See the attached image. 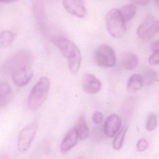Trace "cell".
Listing matches in <instances>:
<instances>
[{
    "mask_svg": "<svg viewBox=\"0 0 159 159\" xmlns=\"http://www.w3.org/2000/svg\"><path fill=\"white\" fill-rule=\"evenodd\" d=\"M148 144L147 140L142 139L138 141L137 144V148L139 152H143L147 149Z\"/></svg>",
    "mask_w": 159,
    "mask_h": 159,
    "instance_id": "obj_25",
    "label": "cell"
},
{
    "mask_svg": "<svg viewBox=\"0 0 159 159\" xmlns=\"http://www.w3.org/2000/svg\"><path fill=\"white\" fill-rule=\"evenodd\" d=\"M143 85L142 75L135 74L131 76L128 80L127 88L129 92H136L142 88Z\"/></svg>",
    "mask_w": 159,
    "mask_h": 159,
    "instance_id": "obj_15",
    "label": "cell"
},
{
    "mask_svg": "<svg viewBox=\"0 0 159 159\" xmlns=\"http://www.w3.org/2000/svg\"><path fill=\"white\" fill-rule=\"evenodd\" d=\"M33 71L30 66H23L11 72L14 83L18 87H23L29 84L33 76Z\"/></svg>",
    "mask_w": 159,
    "mask_h": 159,
    "instance_id": "obj_6",
    "label": "cell"
},
{
    "mask_svg": "<svg viewBox=\"0 0 159 159\" xmlns=\"http://www.w3.org/2000/svg\"><path fill=\"white\" fill-rule=\"evenodd\" d=\"M78 135L76 128H71L67 132L62 140L61 145V150L63 153H67L73 148L78 142Z\"/></svg>",
    "mask_w": 159,
    "mask_h": 159,
    "instance_id": "obj_11",
    "label": "cell"
},
{
    "mask_svg": "<svg viewBox=\"0 0 159 159\" xmlns=\"http://www.w3.org/2000/svg\"><path fill=\"white\" fill-rule=\"evenodd\" d=\"M149 63L151 65L159 64V51L153 52V54L149 58Z\"/></svg>",
    "mask_w": 159,
    "mask_h": 159,
    "instance_id": "obj_26",
    "label": "cell"
},
{
    "mask_svg": "<svg viewBox=\"0 0 159 159\" xmlns=\"http://www.w3.org/2000/svg\"><path fill=\"white\" fill-rule=\"evenodd\" d=\"M50 82L48 77H41L33 87L28 99V105L32 111H36L42 106L48 96Z\"/></svg>",
    "mask_w": 159,
    "mask_h": 159,
    "instance_id": "obj_1",
    "label": "cell"
},
{
    "mask_svg": "<svg viewBox=\"0 0 159 159\" xmlns=\"http://www.w3.org/2000/svg\"><path fill=\"white\" fill-rule=\"evenodd\" d=\"M157 124V117L155 114H150L148 117L146 128L148 131L154 130Z\"/></svg>",
    "mask_w": 159,
    "mask_h": 159,
    "instance_id": "obj_22",
    "label": "cell"
},
{
    "mask_svg": "<svg viewBox=\"0 0 159 159\" xmlns=\"http://www.w3.org/2000/svg\"><path fill=\"white\" fill-rule=\"evenodd\" d=\"M131 1L134 4L144 6L149 3L150 0H131Z\"/></svg>",
    "mask_w": 159,
    "mask_h": 159,
    "instance_id": "obj_28",
    "label": "cell"
},
{
    "mask_svg": "<svg viewBox=\"0 0 159 159\" xmlns=\"http://www.w3.org/2000/svg\"><path fill=\"white\" fill-rule=\"evenodd\" d=\"M65 10L71 15L78 18H83L87 14L84 0H62Z\"/></svg>",
    "mask_w": 159,
    "mask_h": 159,
    "instance_id": "obj_7",
    "label": "cell"
},
{
    "mask_svg": "<svg viewBox=\"0 0 159 159\" xmlns=\"http://www.w3.org/2000/svg\"><path fill=\"white\" fill-rule=\"evenodd\" d=\"M17 0H0V2H2L10 3L16 1Z\"/></svg>",
    "mask_w": 159,
    "mask_h": 159,
    "instance_id": "obj_30",
    "label": "cell"
},
{
    "mask_svg": "<svg viewBox=\"0 0 159 159\" xmlns=\"http://www.w3.org/2000/svg\"><path fill=\"white\" fill-rule=\"evenodd\" d=\"M78 137L80 141L86 140L89 135V130L87 125L86 117L83 114L80 115L77 120L76 128Z\"/></svg>",
    "mask_w": 159,
    "mask_h": 159,
    "instance_id": "obj_14",
    "label": "cell"
},
{
    "mask_svg": "<svg viewBox=\"0 0 159 159\" xmlns=\"http://www.w3.org/2000/svg\"><path fill=\"white\" fill-rule=\"evenodd\" d=\"M120 118L116 114H113L107 118L104 127V131L108 137H114L121 127Z\"/></svg>",
    "mask_w": 159,
    "mask_h": 159,
    "instance_id": "obj_10",
    "label": "cell"
},
{
    "mask_svg": "<svg viewBox=\"0 0 159 159\" xmlns=\"http://www.w3.org/2000/svg\"><path fill=\"white\" fill-rule=\"evenodd\" d=\"M94 59L97 65L105 68L114 67L116 60L114 49L106 44L100 45L96 49L94 52Z\"/></svg>",
    "mask_w": 159,
    "mask_h": 159,
    "instance_id": "obj_3",
    "label": "cell"
},
{
    "mask_svg": "<svg viewBox=\"0 0 159 159\" xmlns=\"http://www.w3.org/2000/svg\"><path fill=\"white\" fill-rule=\"evenodd\" d=\"M128 129V126L125 125L120 130L118 134L114 140L113 146L115 150H118L120 149L123 145L125 139V135Z\"/></svg>",
    "mask_w": 159,
    "mask_h": 159,
    "instance_id": "obj_18",
    "label": "cell"
},
{
    "mask_svg": "<svg viewBox=\"0 0 159 159\" xmlns=\"http://www.w3.org/2000/svg\"><path fill=\"white\" fill-rule=\"evenodd\" d=\"M92 137L95 142H99L102 140L103 134L101 127H97L93 130L92 133Z\"/></svg>",
    "mask_w": 159,
    "mask_h": 159,
    "instance_id": "obj_24",
    "label": "cell"
},
{
    "mask_svg": "<svg viewBox=\"0 0 159 159\" xmlns=\"http://www.w3.org/2000/svg\"><path fill=\"white\" fill-rule=\"evenodd\" d=\"M38 127V121L34 120L21 130L17 143L18 148L20 152H26L29 150L36 135Z\"/></svg>",
    "mask_w": 159,
    "mask_h": 159,
    "instance_id": "obj_4",
    "label": "cell"
},
{
    "mask_svg": "<svg viewBox=\"0 0 159 159\" xmlns=\"http://www.w3.org/2000/svg\"><path fill=\"white\" fill-rule=\"evenodd\" d=\"M82 88L85 92L94 94L101 91L102 83L95 76L90 73H86L82 80Z\"/></svg>",
    "mask_w": 159,
    "mask_h": 159,
    "instance_id": "obj_8",
    "label": "cell"
},
{
    "mask_svg": "<svg viewBox=\"0 0 159 159\" xmlns=\"http://www.w3.org/2000/svg\"><path fill=\"white\" fill-rule=\"evenodd\" d=\"M159 31V20L151 23L145 36V40H150Z\"/></svg>",
    "mask_w": 159,
    "mask_h": 159,
    "instance_id": "obj_21",
    "label": "cell"
},
{
    "mask_svg": "<svg viewBox=\"0 0 159 159\" xmlns=\"http://www.w3.org/2000/svg\"><path fill=\"white\" fill-rule=\"evenodd\" d=\"M81 62V55L80 51L72 58L68 59V66L70 72L72 74H75L78 72Z\"/></svg>",
    "mask_w": 159,
    "mask_h": 159,
    "instance_id": "obj_17",
    "label": "cell"
},
{
    "mask_svg": "<svg viewBox=\"0 0 159 159\" xmlns=\"http://www.w3.org/2000/svg\"><path fill=\"white\" fill-rule=\"evenodd\" d=\"M139 60L136 54L132 52H125L121 57V62L124 68L128 70L135 69L139 63Z\"/></svg>",
    "mask_w": 159,
    "mask_h": 159,
    "instance_id": "obj_12",
    "label": "cell"
},
{
    "mask_svg": "<svg viewBox=\"0 0 159 159\" xmlns=\"http://www.w3.org/2000/svg\"><path fill=\"white\" fill-rule=\"evenodd\" d=\"M103 117L102 113L99 112H96L93 116V120L96 124H100L102 122Z\"/></svg>",
    "mask_w": 159,
    "mask_h": 159,
    "instance_id": "obj_27",
    "label": "cell"
},
{
    "mask_svg": "<svg viewBox=\"0 0 159 159\" xmlns=\"http://www.w3.org/2000/svg\"><path fill=\"white\" fill-rule=\"evenodd\" d=\"M14 39L15 35L13 32L8 30L3 31L0 33V45L7 46L11 44Z\"/></svg>",
    "mask_w": 159,
    "mask_h": 159,
    "instance_id": "obj_20",
    "label": "cell"
},
{
    "mask_svg": "<svg viewBox=\"0 0 159 159\" xmlns=\"http://www.w3.org/2000/svg\"><path fill=\"white\" fill-rule=\"evenodd\" d=\"M32 61V56L27 51H22L14 56L8 63L11 72L15 69L23 66H30Z\"/></svg>",
    "mask_w": 159,
    "mask_h": 159,
    "instance_id": "obj_9",
    "label": "cell"
},
{
    "mask_svg": "<svg viewBox=\"0 0 159 159\" xmlns=\"http://www.w3.org/2000/svg\"><path fill=\"white\" fill-rule=\"evenodd\" d=\"M13 96L11 87L7 83L0 84V108L8 104Z\"/></svg>",
    "mask_w": 159,
    "mask_h": 159,
    "instance_id": "obj_13",
    "label": "cell"
},
{
    "mask_svg": "<svg viewBox=\"0 0 159 159\" xmlns=\"http://www.w3.org/2000/svg\"><path fill=\"white\" fill-rule=\"evenodd\" d=\"M151 22L150 21H146L145 23H143L140 25V27L138 28L137 30V35L138 37L141 39H143L145 36L148 30L150 25H151Z\"/></svg>",
    "mask_w": 159,
    "mask_h": 159,
    "instance_id": "obj_23",
    "label": "cell"
},
{
    "mask_svg": "<svg viewBox=\"0 0 159 159\" xmlns=\"http://www.w3.org/2000/svg\"><path fill=\"white\" fill-rule=\"evenodd\" d=\"M106 24L107 31L115 38L123 37L127 32L126 22L122 18L119 10L112 9L107 14Z\"/></svg>",
    "mask_w": 159,
    "mask_h": 159,
    "instance_id": "obj_2",
    "label": "cell"
},
{
    "mask_svg": "<svg viewBox=\"0 0 159 159\" xmlns=\"http://www.w3.org/2000/svg\"><path fill=\"white\" fill-rule=\"evenodd\" d=\"M156 5L159 7V0H154Z\"/></svg>",
    "mask_w": 159,
    "mask_h": 159,
    "instance_id": "obj_31",
    "label": "cell"
},
{
    "mask_svg": "<svg viewBox=\"0 0 159 159\" xmlns=\"http://www.w3.org/2000/svg\"><path fill=\"white\" fill-rule=\"evenodd\" d=\"M119 11L124 21L128 22L130 21L136 14V7L134 4H130L123 7Z\"/></svg>",
    "mask_w": 159,
    "mask_h": 159,
    "instance_id": "obj_16",
    "label": "cell"
},
{
    "mask_svg": "<svg viewBox=\"0 0 159 159\" xmlns=\"http://www.w3.org/2000/svg\"><path fill=\"white\" fill-rule=\"evenodd\" d=\"M143 84L151 85L158 81V77L156 72L152 70L145 71L142 75Z\"/></svg>",
    "mask_w": 159,
    "mask_h": 159,
    "instance_id": "obj_19",
    "label": "cell"
},
{
    "mask_svg": "<svg viewBox=\"0 0 159 159\" xmlns=\"http://www.w3.org/2000/svg\"><path fill=\"white\" fill-rule=\"evenodd\" d=\"M151 49L153 52L159 51V40L156 41L151 44Z\"/></svg>",
    "mask_w": 159,
    "mask_h": 159,
    "instance_id": "obj_29",
    "label": "cell"
},
{
    "mask_svg": "<svg viewBox=\"0 0 159 159\" xmlns=\"http://www.w3.org/2000/svg\"><path fill=\"white\" fill-rule=\"evenodd\" d=\"M52 42L58 49L62 55L68 60L80 51L74 43L64 37L61 36L53 37Z\"/></svg>",
    "mask_w": 159,
    "mask_h": 159,
    "instance_id": "obj_5",
    "label": "cell"
}]
</instances>
